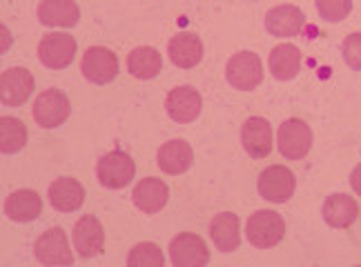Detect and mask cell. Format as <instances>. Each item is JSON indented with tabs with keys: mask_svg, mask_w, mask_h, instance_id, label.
Segmentation results:
<instances>
[{
	"mask_svg": "<svg viewBox=\"0 0 361 267\" xmlns=\"http://www.w3.org/2000/svg\"><path fill=\"white\" fill-rule=\"evenodd\" d=\"M134 174H136V165H134L132 156L121 151V149L105 154V156H101L99 165H96V176H99V182L107 190L128 187L134 178Z\"/></svg>",
	"mask_w": 361,
	"mask_h": 267,
	"instance_id": "6da1fadb",
	"label": "cell"
},
{
	"mask_svg": "<svg viewBox=\"0 0 361 267\" xmlns=\"http://www.w3.org/2000/svg\"><path fill=\"white\" fill-rule=\"evenodd\" d=\"M247 241L255 247H274L276 243H281V238L286 234V223L281 214L272 212V209H259L252 216L247 218Z\"/></svg>",
	"mask_w": 361,
	"mask_h": 267,
	"instance_id": "7a4b0ae2",
	"label": "cell"
},
{
	"mask_svg": "<svg viewBox=\"0 0 361 267\" xmlns=\"http://www.w3.org/2000/svg\"><path fill=\"white\" fill-rule=\"evenodd\" d=\"M276 147H279L281 156L290 161H299L312 147V130L310 125L301 118H290L286 120L279 134H276Z\"/></svg>",
	"mask_w": 361,
	"mask_h": 267,
	"instance_id": "3957f363",
	"label": "cell"
},
{
	"mask_svg": "<svg viewBox=\"0 0 361 267\" xmlns=\"http://www.w3.org/2000/svg\"><path fill=\"white\" fill-rule=\"evenodd\" d=\"M226 78L232 87L241 92L255 89L263 80V65L255 51H239L234 54L226 65Z\"/></svg>",
	"mask_w": 361,
	"mask_h": 267,
	"instance_id": "277c9868",
	"label": "cell"
},
{
	"mask_svg": "<svg viewBox=\"0 0 361 267\" xmlns=\"http://www.w3.org/2000/svg\"><path fill=\"white\" fill-rule=\"evenodd\" d=\"M80 72L94 85H107L118 74V58L107 47H90L80 61Z\"/></svg>",
	"mask_w": 361,
	"mask_h": 267,
	"instance_id": "5b68a950",
	"label": "cell"
},
{
	"mask_svg": "<svg viewBox=\"0 0 361 267\" xmlns=\"http://www.w3.org/2000/svg\"><path fill=\"white\" fill-rule=\"evenodd\" d=\"M297 178L283 165H270L259 174V194L270 203H286L295 194Z\"/></svg>",
	"mask_w": 361,
	"mask_h": 267,
	"instance_id": "8992f818",
	"label": "cell"
},
{
	"mask_svg": "<svg viewBox=\"0 0 361 267\" xmlns=\"http://www.w3.org/2000/svg\"><path fill=\"white\" fill-rule=\"evenodd\" d=\"M170 261L176 267H203L210 261V249L197 234H178L170 243Z\"/></svg>",
	"mask_w": 361,
	"mask_h": 267,
	"instance_id": "52a82bcc",
	"label": "cell"
},
{
	"mask_svg": "<svg viewBox=\"0 0 361 267\" xmlns=\"http://www.w3.org/2000/svg\"><path fill=\"white\" fill-rule=\"evenodd\" d=\"M76 56V38L69 34H47L38 45V58L49 69H65Z\"/></svg>",
	"mask_w": 361,
	"mask_h": 267,
	"instance_id": "ba28073f",
	"label": "cell"
},
{
	"mask_svg": "<svg viewBox=\"0 0 361 267\" xmlns=\"http://www.w3.org/2000/svg\"><path fill=\"white\" fill-rule=\"evenodd\" d=\"M34 118L45 130L59 128L69 118V98L61 89H45L34 103Z\"/></svg>",
	"mask_w": 361,
	"mask_h": 267,
	"instance_id": "9c48e42d",
	"label": "cell"
},
{
	"mask_svg": "<svg viewBox=\"0 0 361 267\" xmlns=\"http://www.w3.org/2000/svg\"><path fill=\"white\" fill-rule=\"evenodd\" d=\"M36 259L43 265H72L74 254L69 249V241L61 228H51L36 238Z\"/></svg>",
	"mask_w": 361,
	"mask_h": 267,
	"instance_id": "30bf717a",
	"label": "cell"
},
{
	"mask_svg": "<svg viewBox=\"0 0 361 267\" xmlns=\"http://www.w3.org/2000/svg\"><path fill=\"white\" fill-rule=\"evenodd\" d=\"M34 94V76L23 67L5 69L0 76V101L5 107H20Z\"/></svg>",
	"mask_w": 361,
	"mask_h": 267,
	"instance_id": "8fae6325",
	"label": "cell"
},
{
	"mask_svg": "<svg viewBox=\"0 0 361 267\" xmlns=\"http://www.w3.org/2000/svg\"><path fill=\"white\" fill-rule=\"evenodd\" d=\"M241 143L252 159H266L272 151V125L261 116L247 118L241 128Z\"/></svg>",
	"mask_w": 361,
	"mask_h": 267,
	"instance_id": "7c38bea8",
	"label": "cell"
},
{
	"mask_svg": "<svg viewBox=\"0 0 361 267\" xmlns=\"http://www.w3.org/2000/svg\"><path fill=\"white\" fill-rule=\"evenodd\" d=\"M201 94L185 85V87H176L168 94V101H165V109H168V116L176 123H192L197 120L201 114Z\"/></svg>",
	"mask_w": 361,
	"mask_h": 267,
	"instance_id": "4fadbf2b",
	"label": "cell"
},
{
	"mask_svg": "<svg viewBox=\"0 0 361 267\" xmlns=\"http://www.w3.org/2000/svg\"><path fill=\"white\" fill-rule=\"evenodd\" d=\"M168 199H170L168 185H165L161 178H154V176H147L143 180H138L134 192H132L134 205L145 214L161 212V209L168 205Z\"/></svg>",
	"mask_w": 361,
	"mask_h": 267,
	"instance_id": "5bb4252c",
	"label": "cell"
},
{
	"mask_svg": "<svg viewBox=\"0 0 361 267\" xmlns=\"http://www.w3.org/2000/svg\"><path fill=\"white\" fill-rule=\"evenodd\" d=\"M74 245L82 259L99 256L105 245V232H103L101 221L90 214L82 216L74 225Z\"/></svg>",
	"mask_w": 361,
	"mask_h": 267,
	"instance_id": "9a60e30c",
	"label": "cell"
},
{
	"mask_svg": "<svg viewBox=\"0 0 361 267\" xmlns=\"http://www.w3.org/2000/svg\"><path fill=\"white\" fill-rule=\"evenodd\" d=\"M305 27V16L297 5H279L266 13V30L272 36L290 38L299 36Z\"/></svg>",
	"mask_w": 361,
	"mask_h": 267,
	"instance_id": "2e32d148",
	"label": "cell"
},
{
	"mask_svg": "<svg viewBox=\"0 0 361 267\" xmlns=\"http://www.w3.org/2000/svg\"><path fill=\"white\" fill-rule=\"evenodd\" d=\"M47 196L56 212H76L85 203V187L76 178L63 176L51 182Z\"/></svg>",
	"mask_w": 361,
	"mask_h": 267,
	"instance_id": "e0dca14e",
	"label": "cell"
},
{
	"mask_svg": "<svg viewBox=\"0 0 361 267\" xmlns=\"http://www.w3.org/2000/svg\"><path fill=\"white\" fill-rule=\"evenodd\" d=\"M168 54H170V61L176 67L192 69V67H197L203 58V40L192 32L176 34L170 40Z\"/></svg>",
	"mask_w": 361,
	"mask_h": 267,
	"instance_id": "ac0fdd59",
	"label": "cell"
},
{
	"mask_svg": "<svg viewBox=\"0 0 361 267\" xmlns=\"http://www.w3.org/2000/svg\"><path fill=\"white\" fill-rule=\"evenodd\" d=\"M159 167L170 176H176V174H183L185 170H190V165L194 161V151L190 147V143L180 138H174L170 143L161 145L159 149Z\"/></svg>",
	"mask_w": 361,
	"mask_h": 267,
	"instance_id": "d6986e66",
	"label": "cell"
},
{
	"mask_svg": "<svg viewBox=\"0 0 361 267\" xmlns=\"http://www.w3.org/2000/svg\"><path fill=\"white\" fill-rule=\"evenodd\" d=\"M43 212V199L34 190H18L5 201V214L16 223L36 221Z\"/></svg>",
	"mask_w": 361,
	"mask_h": 267,
	"instance_id": "ffe728a7",
	"label": "cell"
},
{
	"mask_svg": "<svg viewBox=\"0 0 361 267\" xmlns=\"http://www.w3.org/2000/svg\"><path fill=\"white\" fill-rule=\"evenodd\" d=\"M80 9L74 0H43L38 5V20L47 27H76Z\"/></svg>",
	"mask_w": 361,
	"mask_h": 267,
	"instance_id": "44dd1931",
	"label": "cell"
},
{
	"mask_svg": "<svg viewBox=\"0 0 361 267\" xmlns=\"http://www.w3.org/2000/svg\"><path fill=\"white\" fill-rule=\"evenodd\" d=\"M210 236L221 252H234L241 243V223L232 212H221L210 223Z\"/></svg>",
	"mask_w": 361,
	"mask_h": 267,
	"instance_id": "7402d4cb",
	"label": "cell"
},
{
	"mask_svg": "<svg viewBox=\"0 0 361 267\" xmlns=\"http://www.w3.org/2000/svg\"><path fill=\"white\" fill-rule=\"evenodd\" d=\"M359 216V205L353 196L332 194L324 203V218L330 228H350Z\"/></svg>",
	"mask_w": 361,
	"mask_h": 267,
	"instance_id": "603a6c76",
	"label": "cell"
},
{
	"mask_svg": "<svg viewBox=\"0 0 361 267\" xmlns=\"http://www.w3.org/2000/svg\"><path fill=\"white\" fill-rule=\"evenodd\" d=\"M161 67H163V58L154 47H136L128 56V72L138 80L157 78Z\"/></svg>",
	"mask_w": 361,
	"mask_h": 267,
	"instance_id": "cb8c5ba5",
	"label": "cell"
},
{
	"mask_svg": "<svg viewBox=\"0 0 361 267\" xmlns=\"http://www.w3.org/2000/svg\"><path fill=\"white\" fill-rule=\"evenodd\" d=\"M301 69V51L295 45H276L270 54V72L279 80H293Z\"/></svg>",
	"mask_w": 361,
	"mask_h": 267,
	"instance_id": "d4e9b609",
	"label": "cell"
},
{
	"mask_svg": "<svg viewBox=\"0 0 361 267\" xmlns=\"http://www.w3.org/2000/svg\"><path fill=\"white\" fill-rule=\"evenodd\" d=\"M27 143V128L11 116L0 118V151L3 154H18Z\"/></svg>",
	"mask_w": 361,
	"mask_h": 267,
	"instance_id": "484cf974",
	"label": "cell"
},
{
	"mask_svg": "<svg viewBox=\"0 0 361 267\" xmlns=\"http://www.w3.org/2000/svg\"><path fill=\"white\" fill-rule=\"evenodd\" d=\"M128 265L130 267H163L165 256L157 243H138L130 252Z\"/></svg>",
	"mask_w": 361,
	"mask_h": 267,
	"instance_id": "4316f807",
	"label": "cell"
},
{
	"mask_svg": "<svg viewBox=\"0 0 361 267\" xmlns=\"http://www.w3.org/2000/svg\"><path fill=\"white\" fill-rule=\"evenodd\" d=\"M319 16L328 23H341L353 11V0H317Z\"/></svg>",
	"mask_w": 361,
	"mask_h": 267,
	"instance_id": "83f0119b",
	"label": "cell"
},
{
	"mask_svg": "<svg viewBox=\"0 0 361 267\" xmlns=\"http://www.w3.org/2000/svg\"><path fill=\"white\" fill-rule=\"evenodd\" d=\"M343 61L355 72H361V34H350L341 45Z\"/></svg>",
	"mask_w": 361,
	"mask_h": 267,
	"instance_id": "f1b7e54d",
	"label": "cell"
},
{
	"mask_svg": "<svg viewBox=\"0 0 361 267\" xmlns=\"http://www.w3.org/2000/svg\"><path fill=\"white\" fill-rule=\"evenodd\" d=\"M350 185L361 196V165H357L355 170H353V174H350Z\"/></svg>",
	"mask_w": 361,
	"mask_h": 267,
	"instance_id": "f546056e",
	"label": "cell"
}]
</instances>
